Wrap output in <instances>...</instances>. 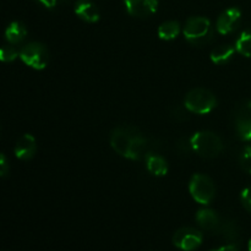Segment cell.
Wrapping results in <instances>:
<instances>
[{"label":"cell","instance_id":"6da1fadb","mask_svg":"<svg viewBox=\"0 0 251 251\" xmlns=\"http://www.w3.org/2000/svg\"><path fill=\"white\" fill-rule=\"evenodd\" d=\"M110 146L122 157L137 161L145 154L147 140L134 126H117L110 134Z\"/></svg>","mask_w":251,"mask_h":251},{"label":"cell","instance_id":"7a4b0ae2","mask_svg":"<svg viewBox=\"0 0 251 251\" xmlns=\"http://www.w3.org/2000/svg\"><path fill=\"white\" fill-rule=\"evenodd\" d=\"M184 37L190 44L196 47L205 46L212 41L213 28L208 19L202 16H194L186 21L183 29Z\"/></svg>","mask_w":251,"mask_h":251},{"label":"cell","instance_id":"3957f363","mask_svg":"<svg viewBox=\"0 0 251 251\" xmlns=\"http://www.w3.org/2000/svg\"><path fill=\"white\" fill-rule=\"evenodd\" d=\"M193 151L203 158H215L223 151V142L212 131H198L190 137Z\"/></svg>","mask_w":251,"mask_h":251},{"label":"cell","instance_id":"277c9868","mask_svg":"<svg viewBox=\"0 0 251 251\" xmlns=\"http://www.w3.org/2000/svg\"><path fill=\"white\" fill-rule=\"evenodd\" d=\"M184 107L195 114H208L217 107V98L210 90L202 87L194 88L186 95Z\"/></svg>","mask_w":251,"mask_h":251},{"label":"cell","instance_id":"5b68a950","mask_svg":"<svg viewBox=\"0 0 251 251\" xmlns=\"http://www.w3.org/2000/svg\"><path fill=\"white\" fill-rule=\"evenodd\" d=\"M189 190L196 202L210 205L216 195V188L212 179L205 174H194L189 184Z\"/></svg>","mask_w":251,"mask_h":251},{"label":"cell","instance_id":"8992f818","mask_svg":"<svg viewBox=\"0 0 251 251\" xmlns=\"http://www.w3.org/2000/svg\"><path fill=\"white\" fill-rule=\"evenodd\" d=\"M20 58L29 68L34 70H43L49 63V51L44 44L39 42H31L22 47Z\"/></svg>","mask_w":251,"mask_h":251},{"label":"cell","instance_id":"52a82bcc","mask_svg":"<svg viewBox=\"0 0 251 251\" xmlns=\"http://www.w3.org/2000/svg\"><path fill=\"white\" fill-rule=\"evenodd\" d=\"M202 233L191 227H184L173 235V244L183 251H194L202 244Z\"/></svg>","mask_w":251,"mask_h":251},{"label":"cell","instance_id":"ba28073f","mask_svg":"<svg viewBox=\"0 0 251 251\" xmlns=\"http://www.w3.org/2000/svg\"><path fill=\"white\" fill-rule=\"evenodd\" d=\"M235 127L240 140L251 141V100L238 108L235 113Z\"/></svg>","mask_w":251,"mask_h":251},{"label":"cell","instance_id":"9c48e42d","mask_svg":"<svg viewBox=\"0 0 251 251\" xmlns=\"http://www.w3.org/2000/svg\"><path fill=\"white\" fill-rule=\"evenodd\" d=\"M127 14L139 19L152 16L158 9V0H124Z\"/></svg>","mask_w":251,"mask_h":251},{"label":"cell","instance_id":"30bf717a","mask_svg":"<svg viewBox=\"0 0 251 251\" xmlns=\"http://www.w3.org/2000/svg\"><path fill=\"white\" fill-rule=\"evenodd\" d=\"M242 20V12L238 7H229L220 15L217 20V31L221 34H229L238 28Z\"/></svg>","mask_w":251,"mask_h":251},{"label":"cell","instance_id":"8fae6325","mask_svg":"<svg viewBox=\"0 0 251 251\" xmlns=\"http://www.w3.org/2000/svg\"><path fill=\"white\" fill-rule=\"evenodd\" d=\"M196 222L206 232L218 233L221 228V220L217 212L211 208H201L196 213Z\"/></svg>","mask_w":251,"mask_h":251},{"label":"cell","instance_id":"7c38bea8","mask_svg":"<svg viewBox=\"0 0 251 251\" xmlns=\"http://www.w3.org/2000/svg\"><path fill=\"white\" fill-rule=\"evenodd\" d=\"M37 152L36 139L31 134H25L17 140L15 145V154L19 159L28 161L34 157Z\"/></svg>","mask_w":251,"mask_h":251},{"label":"cell","instance_id":"4fadbf2b","mask_svg":"<svg viewBox=\"0 0 251 251\" xmlns=\"http://www.w3.org/2000/svg\"><path fill=\"white\" fill-rule=\"evenodd\" d=\"M75 14L81 20L90 24H95L100 20V11L93 2L88 0H78L75 4Z\"/></svg>","mask_w":251,"mask_h":251},{"label":"cell","instance_id":"5bb4252c","mask_svg":"<svg viewBox=\"0 0 251 251\" xmlns=\"http://www.w3.org/2000/svg\"><path fill=\"white\" fill-rule=\"evenodd\" d=\"M218 233L230 245H237L240 239V229L238 227L237 222L233 220H226L225 222L221 223V228Z\"/></svg>","mask_w":251,"mask_h":251},{"label":"cell","instance_id":"9a60e30c","mask_svg":"<svg viewBox=\"0 0 251 251\" xmlns=\"http://www.w3.org/2000/svg\"><path fill=\"white\" fill-rule=\"evenodd\" d=\"M146 166L151 174L156 176H164L168 173V163L159 154L149 153L146 156Z\"/></svg>","mask_w":251,"mask_h":251},{"label":"cell","instance_id":"2e32d148","mask_svg":"<svg viewBox=\"0 0 251 251\" xmlns=\"http://www.w3.org/2000/svg\"><path fill=\"white\" fill-rule=\"evenodd\" d=\"M27 37V28L22 22L14 21L7 26L5 38L10 44H19Z\"/></svg>","mask_w":251,"mask_h":251},{"label":"cell","instance_id":"e0dca14e","mask_svg":"<svg viewBox=\"0 0 251 251\" xmlns=\"http://www.w3.org/2000/svg\"><path fill=\"white\" fill-rule=\"evenodd\" d=\"M235 50L237 49L230 46V44H223V46L217 47V48H215L211 51L210 58L212 63L216 64V65H225L233 58Z\"/></svg>","mask_w":251,"mask_h":251},{"label":"cell","instance_id":"ac0fdd59","mask_svg":"<svg viewBox=\"0 0 251 251\" xmlns=\"http://www.w3.org/2000/svg\"><path fill=\"white\" fill-rule=\"evenodd\" d=\"M180 33V25L176 21H166L159 26L158 37L163 41H173Z\"/></svg>","mask_w":251,"mask_h":251},{"label":"cell","instance_id":"d6986e66","mask_svg":"<svg viewBox=\"0 0 251 251\" xmlns=\"http://www.w3.org/2000/svg\"><path fill=\"white\" fill-rule=\"evenodd\" d=\"M235 49L245 58H251V31H244L235 42Z\"/></svg>","mask_w":251,"mask_h":251},{"label":"cell","instance_id":"ffe728a7","mask_svg":"<svg viewBox=\"0 0 251 251\" xmlns=\"http://www.w3.org/2000/svg\"><path fill=\"white\" fill-rule=\"evenodd\" d=\"M17 56H20V51L12 46H4L1 48V51H0V59L4 63L14 61Z\"/></svg>","mask_w":251,"mask_h":251},{"label":"cell","instance_id":"44dd1931","mask_svg":"<svg viewBox=\"0 0 251 251\" xmlns=\"http://www.w3.org/2000/svg\"><path fill=\"white\" fill-rule=\"evenodd\" d=\"M240 166L243 171L251 174V146H247L240 153Z\"/></svg>","mask_w":251,"mask_h":251},{"label":"cell","instance_id":"7402d4cb","mask_svg":"<svg viewBox=\"0 0 251 251\" xmlns=\"http://www.w3.org/2000/svg\"><path fill=\"white\" fill-rule=\"evenodd\" d=\"M240 198H242L243 206H244L248 211H250L251 212V188L244 189V190L242 191V195H240Z\"/></svg>","mask_w":251,"mask_h":251},{"label":"cell","instance_id":"603a6c76","mask_svg":"<svg viewBox=\"0 0 251 251\" xmlns=\"http://www.w3.org/2000/svg\"><path fill=\"white\" fill-rule=\"evenodd\" d=\"M10 171V167L9 164H7V161H6V157H5L4 153L0 154V176H2V178H5V176H7V173H9Z\"/></svg>","mask_w":251,"mask_h":251},{"label":"cell","instance_id":"cb8c5ba5","mask_svg":"<svg viewBox=\"0 0 251 251\" xmlns=\"http://www.w3.org/2000/svg\"><path fill=\"white\" fill-rule=\"evenodd\" d=\"M41 5H43L47 9H54V7L59 6V5L64 4L66 0H37Z\"/></svg>","mask_w":251,"mask_h":251},{"label":"cell","instance_id":"d4e9b609","mask_svg":"<svg viewBox=\"0 0 251 251\" xmlns=\"http://www.w3.org/2000/svg\"><path fill=\"white\" fill-rule=\"evenodd\" d=\"M212 251H239L238 250L237 245H226V247H221L218 248V249L216 250H212Z\"/></svg>","mask_w":251,"mask_h":251},{"label":"cell","instance_id":"484cf974","mask_svg":"<svg viewBox=\"0 0 251 251\" xmlns=\"http://www.w3.org/2000/svg\"><path fill=\"white\" fill-rule=\"evenodd\" d=\"M249 251H251V239H250V242H249Z\"/></svg>","mask_w":251,"mask_h":251}]
</instances>
